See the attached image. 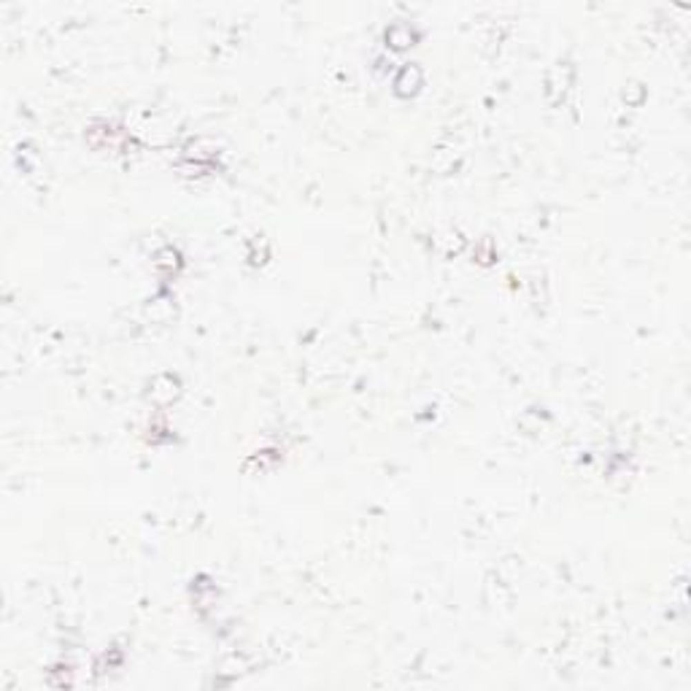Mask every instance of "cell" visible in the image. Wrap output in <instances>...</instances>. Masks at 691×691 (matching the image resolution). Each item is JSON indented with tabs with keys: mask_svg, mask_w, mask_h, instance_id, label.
Returning <instances> with one entry per match:
<instances>
[{
	"mask_svg": "<svg viewBox=\"0 0 691 691\" xmlns=\"http://www.w3.org/2000/svg\"><path fill=\"white\" fill-rule=\"evenodd\" d=\"M419 84H421V73H419L416 65H405V68L400 70L397 81H394V87H397V92L400 94H413L419 90Z\"/></svg>",
	"mask_w": 691,
	"mask_h": 691,
	"instance_id": "cell-1",
	"label": "cell"
}]
</instances>
